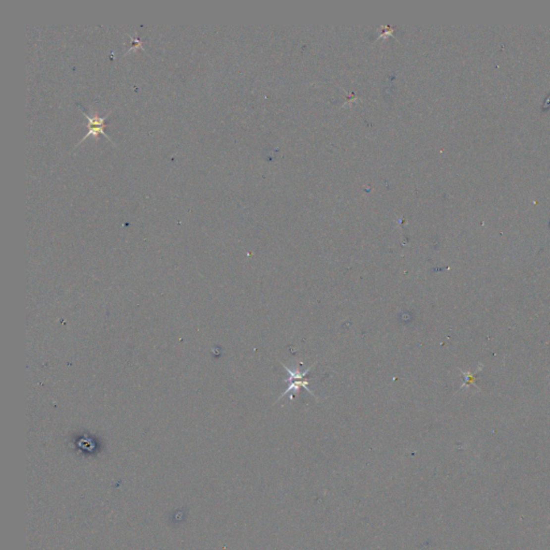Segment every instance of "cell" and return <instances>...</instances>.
<instances>
[{
    "label": "cell",
    "mask_w": 550,
    "mask_h": 550,
    "mask_svg": "<svg viewBox=\"0 0 550 550\" xmlns=\"http://www.w3.org/2000/svg\"><path fill=\"white\" fill-rule=\"evenodd\" d=\"M131 40H132V43H133V47H132V48H131L130 50H133V49H134V48H136V47L143 49V47H142V43H141V41H140L139 39H133V38H131Z\"/></svg>",
    "instance_id": "obj_3"
},
{
    "label": "cell",
    "mask_w": 550,
    "mask_h": 550,
    "mask_svg": "<svg viewBox=\"0 0 550 550\" xmlns=\"http://www.w3.org/2000/svg\"><path fill=\"white\" fill-rule=\"evenodd\" d=\"M283 367H284V369H285V370L287 371V372H288V374H289V380H286V382H289V383H290V385L288 386V388L286 389V391H285L282 395L279 396L278 400H279V399H282L284 395H286L289 391H291L292 389H293V390H296V391H298V390H299L300 388H301V387H303L309 393H311V394H313V395H315V394L313 393V392L311 391V390L309 389V384H310L309 381H306V380H305V375L310 372L311 369L313 368V366L310 367L308 370H305L304 372H300V371H299L298 369H297L296 371H291L290 369L287 368V366H285V364H283Z\"/></svg>",
    "instance_id": "obj_2"
},
{
    "label": "cell",
    "mask_w": 550,
    "mask_h": 550,
    "mask_svg": "<svg viewBox=\"0 0 550 550\" xmlns=\"http://www.w3.org/2000/svg\"><path fill=\"white\" fill-rule=\"evenodd\" d=\"M81 110H82V109H81ZM82 114L84 115V116L86 117V119L88 120V132L85 134L84 137H83V138L80 140V141L78 142V144H76V146H78L80 143H82L83 141H84V140H85L86 138H88L89 136H91V134H93L94 137H98V134H99V133L104 134V136L109 140V141H111V142L115 145V143L112 141V139H111V138H109L108 134L105 132V128H106L107 126H109L108 124H106V119L108 118L109 115L111 114V112H109L107 115H105V116H102V117H99L98 115H95V116L91 117V116H89V115H87L83 110H82ZM76 146H75V148H76Z\"/></svg>",
    "instance_id": "obj_1"
}]
</instances>
